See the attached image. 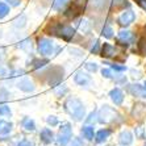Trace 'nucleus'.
Wrapping results in <instances>:
<instances>
[{
	"instance_id": "cd10ccee",
	"label": "nucleus",
	"mask_w": 146,
	"mask_h": 146,
	"mask_svg": "<svg viewBox=\"0 0 146 146\" xmlns=\"http://www.w3.org/2000/svg\"><path fill=\"white\" fill-rule=\"evenodd\" d=\"M11 115H12V111H11L9 106L4 104V103H0V116L5 117V116H11Z\"/></svg>"
},
{
	"instance_id": "c03bdc74",
	"label": "nucleus",
	"mask_w": 146,
	"mask_h": 146,
	"mask_svg": "<svg viewBox=\"0 0 146 146\" xmlns=\"http://www.w3.org/2000/svg\"><path fill=\"white\" fill-rule=\"evenodd\" d=\"M112 67L115 68V70H117V71H122V70H125V67H124V66H119V65H113Z\"/></svg>"
},
{
	"instance_id": "2f4dec72",
	"label": "nucleus",
	"mask_w": 146,
	"mask_h": 146,
	"mask_svg": "<svg viewBox=\"0 0 146 146\" xmlns=\"http://www.w3.org/2000/svg\"><path fill=\"white\" fill-rule=\"evenodd\" d=\"M103 36L104 37H107V38H111L113 36V29L111 27H104V29H103Z\"/></svg>"
},
{
	"instance_id": "412c9836",
	"label": "nucleus",
	"mask_w": 146,
	"mask_h": 146,
	"mask_svg": "<svg viewBox=\"0 0 146 146\" xmlns=\"http://www.w3.org/2000/svg\"><path fill=\"white\" fill-rule=\"evenodd\" d=\"M27 23H28V19H27V16H25V15H19V16H17L16 19L13 20V25L16 28H19V29L24 28L25 25H27Z\"/></svg>"
},
{
	"instance_id": "bb28decb",
	"label": "nucleus",
	"mask_w": 146,
	"mask_h": 146,
	"mask_svg": "<svg viewBox=\"0 0 146 146\" xmlns=\"http://www.w3.org/2000/svg\"><path fill=\"white\" fill-rule=\"evenodd\" d=\"M67 91H68V88L65 84H58V86H55V88H54V94L57 96H63L65 94H67Z\"/></svg>"
},
{
	"instance_id": "4468645a",
	"label": "nucleus",
	"mask_w": 146,
	"mask_h": 146,
	"mask_svg": "<svg viewBox=\"0 0 146 146\" xmlns=\"http://www.w3.org/2000/svg\"><path fill=\"white\" fill-rule=\"evenodd\" d=\"M12 128H13V124L7 120H1L0 119V134L1 136H7L12 132Z\"/></svg>"
},
{
	"instance_id": "c756f323",
	"label": "nucleus",
	"mask_w": 146,
	"mask_h": 146,
	"mask_svg": "<svg viewBox=\"0 0 146 146\" xmlns=\"http://www.w3.org/2000/svg\"><path fill=\"white\" fill-rule=\"evenodd\" d=\"M112 5L115 9H122V8L128 7V1L126 0H113Z\"/></svg>"
},
{
	"instance_id": "f704fd0d",
	"label": "nucleus",
	"mask_w": 146,
	"mask_h": 146,
	"mask_svg": "<svg viewBox=\"0 0 146 146\" xmlns=\"http://www.w3.org/2000/svg\"><path fill=\"white\" fill-rule=\"evenodd\" d=\"M9 7H19L21 4V0H4Z\"/></svg>"
},
{
	"instance_id": "2eb2a0df",
	"label": "nucleus",
	"mask_w": 146,
	"mask_h": 146,
	"mask_svg": "<svg viewBox=\"0 0 146 146\" xmlns=\"http://www.w3.org/2000/svg\"><path fill=\"white\" fill-rule=\"evenodd\" d=\"M119 141H120V143H121V145L129 146L130 143L133 142V136H132V133L128 132V130L122 132L121 134H120V137H119Z\"/></svg>"
},
{
	"instance_id": "1a4fd4ad",
	"label": "nucleus",
	"mask_w": 146,
	"mask_h": 146,
	"mask_svg": "<svg viewBox=\"0 0 146 146\" xmlns=\"http://www.w3.org/2000/svg\"><path fill=\"white\" fill-rule=\"evenodd\" d=\"M80 11H82V8L79 7L78 4L72 3V4H70V5L66 8L63 13H65V16L67 17V19H70V20H74L75 17H76L79 13H80Z\"/></svg>"
},
{
	"instance_id": "a18cd8bd",
	"label": "nucleus",
	"mask_w": 146,
	"mask_h": 146,
	"mask_svg": "<svg viewBox=\"0 0 146 146\" xmlns=\"http://www.w3.org/2000/svg\"><path fill=\"white\" fill-rule=\"evenodd\" d=\"M4 57H5V51H4V49H0V62L4 59Z\"/></svg>"
},
{
	"instance_id": "37998d69",
	"label": "nucleus",
	"mask_w": 146,
	"mask_h": 146,
	"mask_svg": "<svg viewBox=\"0 0 146 146\" xmlns=\"http://www.w3.org/2000/svg\"><path fill=\"white\" fill-rule=\"evenodd\" d=\"M137 3H138L139 5H141V7L146 11V0H137Z\"/></svg>"
},
{
	"instance_id": "5701e85b",
	"label": "nucleus",
	"mask_w": 146,
	"mask_h": 146,
	"mask_svg": "<svg viewBox=\"0 0 146 146\" xmlns=\"http://www.w3.org/2000/svg\"><path fill=\"white\" fill-rule=\"evenodd\" d=\"M48 63H49L48 59H34L31 65H32V68H33V70H38V68L45 67Z\"/></svg>"
},
{
	"instance_id": "49530a36",
	"label": "nucleus",
	"mask_w": 146,
	"mask_h": 146,
	"mask_svg": "<svg viewBox=\"0 0 146 146\" xmlns=\"http://www.w3.org/2000/svg\"><path fill=\"white\" fill-rule=\"evenodd\" d=\"M145 87H146V82H145Z\"/></svg>"
},
{
	"instance_id": "4be33fe9",
	"label": "nucleus",
	"mask_w": 146,
	"mask_h": 146,
	"mask_svg": "<svg viewBox=\"0 0 146 146\" xmlns=\"http://www.w3.org/2000/svg\"><path fill=\"white\" fill-rule=\"evenodd\" d=\"M82 134L86 139H94V126L86 125L82 128Z\"/></svg>"
},
{
	"instance_id": "a19ab883",
	"label": "nucleus",
	"mask_w": 146,
	"mask_h": 146,
	"mask_svg": "<svg viewBox=\"0 0 146 146\" xmlns=\"http://www.w3.org/2000/svg\"><path fill=\"white\" fill-rule=\"evenodd\" d=\"M103 0H94V1H92V5H94V7H100V5H103Z\"/></svg>"
},
{
	"instance_id": "ea45409f",
	"label": "nucleus",
	"mask_w": 146,
	"mask_h": 146,
	"mask_svg": "<svg viewBox=\"0 0 146 146\" xmlns=\"http://www.w3.org/2000/svg\"><path fill=\"white\" fill-rule=\"evenodd\" d=\"M71 146H82V142L79 138H72L71 141Z\"/></svg>"
},
{
	"instance_id": "4c0bfd02",
	"label": "nucleus",
	"mask_w": 146,
	"mask_h": 146,
	"mask_svg": "<svg viewBox=\"0 0 146 146\" xmlns=\"http://www.w3.org/2000/svg\"><path fill=\"white\" fill-rule=\"evenodd\" d=\"M102 74H103V76L104 78H112V71L109 70V68H103L102 70Z\"/></svg>"
},
{
	"instance_id": "7c9ffc66",
	"label": "nucleus",
	"mask_w": 146,
	"mask_h": 146,
	"mask_svg": "<svg viewBox=\"0 0 146 146\" xmlns=\"http://www.w3.org/2000/svg\"><path fill=\"white\" fill-rule=\"evenodd\" d=\"M9 99V92L7 91V88L0 87V103H5Z\"/></svg>"
},
{
	"instance_id": "72a5a7b5",
	"label": "nucleus",
	"mask_w": 146,
	"mask_h": 146,
	"mask_svg": "<svg viewBox=\"0 0 146 146\" xmlns=\"http://www.w3.org/2000/svg\"><path fill=\"white\" fill-rule=\"evenodd\" d=\"M46 122H48L50 126H55L58 125V119H57V116H48V119H46Z\"/></svg>"
},
{
	"instance_id": "39448f33",
	"label": "nucleus",
	"mask_w": 146,
	"mask_h": 146,
	"mask_svg": "<svg viewBox=\"0 0 146 146\" xmlns=\"http://www.w3.org/2000/svg\"><path fill=\"white\" fill-rule=\"evenodd\" d=\"M72 137V128L68 122H63L59 128V133H58V143L62 146H66Z\"/></svg>"
},
{
	"instance_id": "c85d7f7f",
	"label": "nucleus",
	"mask_w": 146,
	"mask_h": 146,
	"mask_svg": "<svg viewBox=\"0 0 146 146\" xmlns=\"http://www.w3.org/2000/svg\"><path fill=\"white\" fill-rule=\"evenodd\" d=\"M78 28L82 33H87L90 31V23L87 20H80L78 23Z\"/></svg>"
},
{
	"instance_id": "f3484780",
	"label": "nucleus",
	"mask_w": 146,
	"mask_h": 146,
	"mask_svg": "<svg viewBox=\"0 0 146 146\" xmlns=\"http://www.w3.org/2000/svg\"><path fill=\"white\" fill-rule=\"evenodd\" d=\"M115 53H116V50L111 44H104L103 45V48H102V55L103 57L111 58V57L115 55Z\"/></svg>"
},
{
	"instance_id": "f8f14e48",
	"label": "nucleus",
	"mask_w": 146,
	"mask_h": 146,
	"mask_svg": "<svg viewBox=\"0 0 146 146\" xmlns=\"http://www.w3.org/2000/svg\"><path fill=\"white\" fill-rule=\"evenodd\" d=\"M109 96L112 99V102L115 103L116 106H120L122 102H124V94L120 88H113L112 91L109 92Z\"/></svg>"
},
{
	"instance_id": "ddd939ff",
	"label": "nucleus",
	"mask_w": 146,
	"mask_h": 146,
	"mask_svg": "<svg viewBox=\"0 0 146 146\" xmlns=\"http://www.w3.org/2000/svg\"><path fill=\"white\" fill-rule=\"evenodd\" d=\"M21 126H23L27 132H34V130H36V122H34L33 119L28 117V116H25L24 119L21 120Z\"/></svg>"
},
{
	"instance_id": "6e6552de",
	"label": "nucleus",
	"mask_w": 146,
	"mask_h": 146,
	"mask_svg": "<svg viewBox=\"0 0 146 146\" xmlns=\"http://www.w3.org/2000/svg\"><path fill=\"white\" fill-rule=\"evenodd\" d=\"M134 19H136L134 12H133V11H126V12H124V13L119 17V24L122 25V27H126V25L132 24L133 21H134Z\"/></svg>"
},
{
	"instance_id": "dca6fc26",
	"label": "nucleus",
	"mask_w": 146,
	"mask_h": 146,
	"mask_svg": "<svg viewBox=\"0 0 146 146\" xmlns=\"http://www.w3.org/2000/svg\"><path fill=\"white\" fill-rule=\"evenodd\" d=\"M130 92L134 96H138V98H146V87H142L139 84H133L130 87Z\"/></svg>"
},
{
	"instance_id": "6ab92c4d",
	"label": "nucleus",
	"mask_w": 146,
	"mask_h": 146,
	"mask_svg": "<svg viewBox=\"0 0 146 146\" xmlns=\"http://www.w3.org/2000/svg\"><path fill=\"white\" fill-rule=\"evenodd\" d=\"M119 41L120 42H124V44H128V42H132L133 41V33L129 31H122L119 33Z\"/></svg>"
},
{
	"instance_id": "a211bd4d",
	"label": "nucleus",
	"mask_w": 146,
	"mask_h": 146,
	"mask_svg": "<svg viewBox=\"0 0 146 146\" xmlns=\"http://www.w3.org/2000/svg\"><path fill=\"white\" fill-rule=\"evenodd\" d=\"M17 46H19L21 50L27 51V53H31L32 49H33V44H32V40H31V38H25V40L20 41Z\"/></svg>"
},
{
	"instance_id": "393cba45",
	"label": "nucleus",
	"mask_w": 146,
	"mask_h": 146,
	"mask_svg": "<svg viewBox=\"0 0 146 146\" xmlns=\"http://www.w3.org/2000/svg\"><path fill=\"white\" fill-rule=\"evenodd\" d=\"M68 0H54L53 4H51V8L54 11H61L62 8H65L67 5Z\"/></svg>"
},
{
	"instance_id": "79ce46f5",
	"label": "nucleus",
	"mask_w": 146,
	"mask_h": 146,
	"mask_svg": "<svg viewBox=\"0 0 146 146\" xmlns=\"http://www.w3.org/2000/svg\"><path fill=\"white\" fill-rule=\"evenodd\" d=\"M86 1H87V0H75L74 3H75V4H78V5H79L80 8H83V7L86 5Z\"/></svg>"
},
{
	"instance_id": "a878e982",
	"label": "nucleus",
	"mask_w": 146,
	"mask_h": 146,
	"mask_svg": "<svg viewBox=\"0 0 146 146\" xmlns=\"http://www.w3.org/2000/svg\"><path fill=\"white\" fill-rule=\"evenodd\" d=\"M8 13H9V5L7 3L0 1V20L4 19L5 16H8Z\"/></svg>"
},
{
	"instance_id": "20e7f679",
	"label": "nucleus",
	"mask_w": 146,
	"mask_h": 146,
	"mask_svg": "<svg viewBox=\"0 0 146 146\" xmlns=\"http://www.w3.org/2000/svg\"><path fill=\"white\" fill-rule=\"evenodd\" d=\"M99 122L102 124H108V122L115 121L117 117H120L119 113L116 112L113 108H111L109 106H103V108L99 111Z\"/></svg>"
},
{
	"instance_id": "9d476101",
	"label": "nucleus",
	"mask_w": 146,
	"mask_h": 146,
	"mask_svg": "<svg viewBox=\"0 0 146 146\" xmlns=\"http://www.w3.org/2000/svg\"><path fill=\"white\" fill-rule=\"evenodd\" d=\"M40 138L44 143L49 145V143H51L54 141V133H53V130L50 128H44L40 133Z\"/></svg>"
},
{
	"instance_id": "473e14b6",
	"label": "nucleus",
	"mask_w": 146,
	"mask_h": 146,
	"mask_svg": "<svg viewBox=\"0 0 146 146\" xmlns=\"http://www.w3.org/2000/svg\"><path fill=\"white\" fill-rule=\"evenodd\" d=\"M24 72H25L24 70H21V68H17V70H13V71H11L8 76H9L11 79H12V78H17V76H21V75H24Z\"/></svg>"
},
{
	"instance_id": "7ed1b4c3",
	"label": "nucleus",
	"mask_w": 146,
	"mask_h": 146,
	"mask_svg": "<svg viewBox=\"0 0 146 146\" xmlns=\"http://www.w3.org/2000/svg\"><path fill=\"white\" fill-rule=\"evenodd\" d=\"M37 50L42 57H49V55L54 54L55 45L53 42V40H50V38H40L37 44Z\"/></svg>"
},
{
	"instance_id": "0eeeda50",
	"label": "nucleus",
	"mask_w": 146,
	"mask_h": 146,
	"mask_svg": "<svg viewBox=\"0 0 146 146\" xmlns=\"http://www.w3.org/2000/svg\"><path fill=\"white\" fill-rule=\"evenodd\" d=\"M49 84L53 86V87H55L57 84H59L62 80V78H63V68L61 67H53L51 68V71L49 72Z\"/></svg>"
},
{
	"instance_id": "e433bc0d",
	"label": "nucleus",
	"mask_w": 146,
	"mask_h": 146,
	"mask_svg": "<svg viewBox=\"0 0 146 146\" xmlns=\"http://www.w3.org/2000/svg\"><path fill=\"white\" fill-rule=\"evenodd\" d=\"M17 146H34V143L32 141H29V139H23V141L17 143Z\"/></svg>"
},
{
	"instance_id": "f03ea898",
	"label": "nucleus",
	"mask_w": 146,
	"mask_h": 146,
	"mask_svg": "<svg viewBox=\"0 0 146 146\" xmlns=\"http://www.w3.org/2000/svg\"><path fill=\"white\" fill-rule=\"evenodd\" d=\"M46 31L49 32V34L58 36L62 40L67 41V42L72 40V37H74V34H75L74 28L70 27V25H62L61 23H51V24H49Z\"/></svg>"
},
{
	"instance_id": "9b49d317",
	"label": "nucleus",
	"mask_w": 146,
	"mask_h": 146,
	"mask_svg": "<svg viewBox=\"0 0 146 146\" xmlns=\"http://www.w3.org/2000/svg\"><path fill=\"white\" fill-rule=\"evenodd\" d=\"M74 80H75L76 84H79V86L83 87V86L88 84L90 82H91V76H90L88 74L83 72V71H78L76 74H75V76H74Z\"/></svg>"
},
{
	"instance_id": "b1692460",
	"label": "nucleus",
	"mask_w": 146,
	"mask_h": 146,
	"mask_svg": "<svg viewBox=\"0 0 146 146\" xmlns=\"http://www.w3.org/2000/svg\"><path fill=\"white\" fill-rule=\"evenodd\" d=\"M139 113H142V116L146 115V106H143V104H137V106H134V109H133V116H136V117H141Z\"/></svg>"
},
{
	"instance_id": "aec40b11",
	"label": "nucleus",
	"mask_w": 146,
	"mask_h": 146,
	"mask_svg": "<svg viewBox=\"0 0 146 146\" xmlns=\"http://www.w3.org/2000/svg\"><path fill=\"white\" fill-rule=\"evenodd\" d=\"M109 134H111V130H108V129H102V130H99V132L96 133V136H95L96 142H98V143L104 142V141H106V139L109 137Z\"/></svg>"
},
{
	"instance_id": "f257e3e1",
	"label": "nucleus",
	"mask_w": 146,
	"mask_h": 146,
	"mask_svg": "<svg viewBox=\"0 0 146 146\" xmlns=\"http://www.w3.org/2000/svg\"><path fill=\"white\" fill-rule=\"evenodd\" d=\"M65 111L75 121H82L86 116L84 104L78 98H68L65 102Z\"/></svg>"
},
{
	"instance_id": "58836bf2",
	"label": "nucleus",
	"mask_w": 146,
	"mask_h": 146,
	"mask_svg": "<svg viewBox=\"0 0 146 146\" xmlns=\"http://www.w3.org/2000/svg\"><path fill=\"white\" fill-rule=\"evenodd\" d=\"M8 71H7V68L4 67L3 65H0V76H7Z\"/></svg>"
},
{
	"instance_id": "c9c22d12",
	"label": "nucleus",
	"mask_w": 146,
	"mask_h": 146,
	"mask_svg": "<svg viewBox=\"0 0 146 146\" xmlns=\"http://www.w3.org/2000/svg\"><path fill=\"white\" fill-rule=\"evenodd\" d=\"M86 68L91 72H95L98 71V65L96 63H86Z\"/></svg>"
},
{
	"instance_id": "423d86ee",
	"label": "nucleus",
	"mask_w": 146,
	"mask_h": 146,
	"mask_svg": "<svg viewBox=\"0 0 146 146\" xmlns=\"http://www.w3.org/2000/svg\"><path fill=\"white\" fill-rule=\"evenodd\" d=\"M16 87L20 90V91L27 92V94H31V92H33L34 90H36V86H34L33 80H32L31 78H28V76H24V78L19 79V80L16 82Z\"/></svg>"
}]
</instances>
